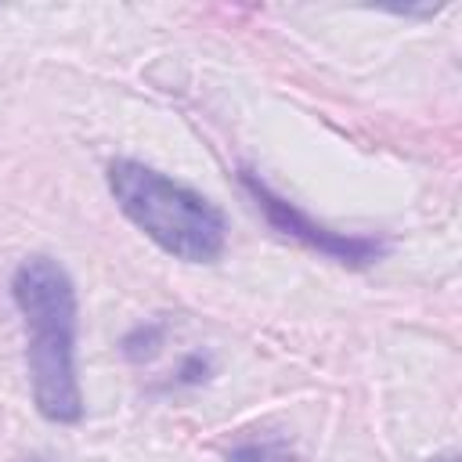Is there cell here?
Wrapping results in <instances>:
<instances>
[{"instance_id": "cell-1", "label": "cell", "mask_w": 462, "mask_h": 462, "mask_svg": "<svg viewBox=\"0 0 462 462\" xmlns=\"http://www.w3.org/2000/svg\"><path fill=\"white\" fill-rule=\"evenodd\" d=\"M14 307L25 321V365L32 401L51 422H76L83 393L76 379V289L51 256H29L11 278Z\"/></svg>"}, {"instance_id": "cell-2", "label": "cell", "mask_w": 462, "mask_h": 462, "mask_svg": "<svg viewBox=\"0 0 462 462\" xmlns=\"http://www.w3.org/2000/svg\"><path fill=\"white\" fill-rule=\"evenodd\" d=\"M108 191L123 217L177 260L209 263L227 245L224 213L206 195L159 173L155 166L116 159L108 166Z\"/></svg>"}, {"instance_id": "cell-3", "label": "cell", "mask_w": 462, "mask_h": 462, "mask_svg": "<svg viewBox=\"0 0 462 462\" xmlns=\"http://www.w3.org/2000/svg\"><path fill=\"white\" fill-rule=\"evenodd\" d=\"M242 184H245V191L253 195V202L263 209V217L271 220L274 231H282V235H289V238H296V242L318 249L321 256H332V260L350 263V267H365V263L379 260L383 249H386L379 238H368V235H339V231H328V227L314 224V220H310L303 209H296L289 199L274 195L253 170H242Z\"/></svg>"}, {"instance_id": "cell-4", "label": "cell", "mask_w": 462, "mask_h": 462, "mask_svg": "<svg viewBox=\"0 0 462 462\" xmlns=\"http://www.w3.org/2000/svg\"><path fill=\"white\" fill-rule=\"evenodd\" d=\"M227 462H300L285 444L278 440H249V444H238Z\"/></svg>"}, {"instance_id": "cell-5", "label": "cell", "mask_w": 462, "mask_h": 462, "mask_svg": "<svg viewBox=\"0 0 462 462\" xmlns=\"http://www.w3.org/2000/svg\"><path fill=\"white\" fill-rule=\"evenodd\" d=\"M437 462H458V458H455V455H444V458H437Z\"/></svg>"}]
</instances>
